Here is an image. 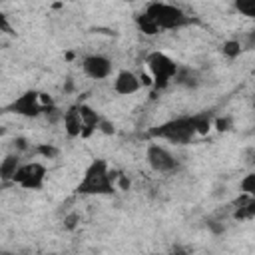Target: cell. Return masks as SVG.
Wrapping results in <instances>:
<instances>
[{
    "label": "cell",
    "instance_id": "19",
    "mask_svg": "<svg viewBox=\"0 0 255 255\" xmlns=\"http://www.w3.org/2000/svg\"><path fill=\"white\" fill-rule=\"evenodd\" d=\"M36 151H38L40 155L48 157V159H52V157H56V155L60 153V149H58V147H54V145H50V143H40V145L36 147Z\"/></svg>",
    "mask_w": 255,
    "mask_h": 255
},
{
    "label": "cell",
    "instance_id": "6",
    "mask_svg": "<svg viewBox=\"0 0 255 255\" xmlns=\"http://www.w3.org/2000/svg\"><path fill=\"white\" fill-rule=\"evenodd\" d=\"M145 159H147V165H149L153 171H157V173H171V171L177 169V159H175V155H173L167 147H163V145H159V143H151V145L147 147Z\"/></svg>",
    "mask_w": 255,
    "mask_h": 255
},
{
    "label": "cell",
    "instance_id": "23",
    "mask_svg": "<svg viewBox=\"0 0 255 255\" xmlns=\"http://www.w3.org/2000/svg\"><path fill=\"white\" fill-rule=\"evenodd\" d=\"M76 221H78V215L72 213L70 217H66V227H68V229H74V227H76Z\"/></svg>",
    "mask_w": 255,
    "mask_h": 255
},
{
    "label": "cell",
    "instance_id": "21",
    "mask_svg": "<svg viewBox=\"0 0 255 255\" xmlns=\"http://www.w3.org/2000/svg\"><path fill=\"white\" fill-rule=\"evenodd\" d=\"M243 50H255V28L247 32L245 42H243Z\"/></svg>",
    "mask_w": 255,
    "mask_h": 255
},
{
    "label": "cell",
    "instance_id": "24",
    "mask_svg": "<svg viewBox=\"0 0 255 255\" xmlns=\"http://www.w3.org/2000/svg\"><path fill=\"white\" fill-rule=\"evenodd\" d=\"M207 225L211 227V231H213V233H223V225H217V221H209Z\"/></svg>",
    "mask_w": 255,
    "mask_h": 255
},
{
    "label": "cell",
    "instance_id": "13",
    "mask_svg": "<svg viewBox=\"0 0 255 255\" xmlns=\"http://www.w3.org/2000/svg\"><path fill=\"white\" fill-rule=\"evenodd\" d=\"M20 165H22V163H20V157H18L16 153L6 155V157L2 159V163H0V177H2V181L14 179V175H16V171H18Z\"/></svg>",
    "mask_w": 255,
    "mask_h": 255
},
{
    "label": "cell",
    "instance_id": "8",
    "mask_svg": "<svg viewBox=\"0 0 255 255\" xmlns=\"http://www.w3.org/2000/svg\"><path fill=\"white\" fill-rule=\"evenodd\" d=\"M82 70L92 80H106L112 74V62H110V58H106L102 54H92V56L84 58Z\"/></svg>",
    "mask_w": 255,
    "mask_h": 255
},
{
    "label": "cell",
    "instance_id": "15",
    "mask_svg": "<svg viewBox=\"0 0 255 255\" xmlns=\"http://www.w3.org/2000/svg\"><path fill=\"white\" fill-rule=\"evenodd\" d=\"M191 122H193L197 135H205L211 129V116L209 114H195V116H191Z\"/></svg>",
    "mask_w": 255,
    "mask_h": 255
},
{
    "label": "cell",
    "instance_id": "20",
    "mask_svg": "<svg viewBox=\"0 0 255 255\" xmlns=\"http://www.w3.org/2000/svg\"><path fill=\"white\" fill-rule=\"evenodd\" d=\"M98 129H100L102 133H106V135H112V133L116 131L114 124H112L110 120H106V118H102V120H100V126H98Z\"/></svg>",
    "mask_w": 255,
    "mask_h": 255
},
{
    "label": "cell",
    "instance_id": "17",
    "mask_svg": "<svg viewBox=\"0 0 255 255\" xmlns=\"http://www.w3.org/2000/svg\"><path fill=\"white\" fill-rule=\"evenodd\" d=\"M235 10L239 14H243L245 18H253L255 20V0H235Z\"/></svg>",
    "mask_w": 255,
    "mask_h": 255
},
{
    "label": "cell",
    "instance_id": "25",
    "mask_svg": "<svg viewBox=\"0 0 255 255\" xmlns=\"http://www.w3.org/2000/svg\"><path fill=\"white\" fill-rule=\"evenodd\" d=\"M14 145H16V149H26V139L18 137V139H14Z\"/></svg>",
    "mask_w": 255,
    "mask_h": 255
},
{
    "label": "cell",
    "instance_id": "10",
    "mask_svg": "<svg viewBox=\"0 0 255 255\" xmlns=\"http://www.w3.org/2000/svg\"><path fill=\"white\" fill-rule=\"evenodd\" d=\"M62 124H64V129H66V133H68L70 137H82L84 122H82V116H80V108H78V106H70V108L64 112Z\"/></svg>",
    "mask_w": 255,
    "mask_h": 255
},
{
    "label": "cell",
    "instance_id": "14",
    "mask_svg": "<svg viewBox=\"0 0 255 255\" xmlns=\"http://www.w3.org/2000/svg\"><path fill=\"white\" fill-rule=\"evenodd\" d=\"M135 24L139 28V32H143L145 36H155L159 34V26L153 22V18L147 14V12H141L135 16Z\"/></svg>",
    "mask_w": 255,
    "mask_h": 255
},
{
    "label": "cell",
    "instance_id": "1",
    "mask_svg": "<svg viewBox=\"0 0 255 255\" xmlns=\"http://www.w3.org/2000/svg\"><path fill=\"white\" fill-rule=\"evenodd\" d=\"M114 191V173L106 159H94L86 167L82 181L76 185V193L80 195H112Z\"/></svg>",
    "mask_w": 255,
    "mask_h": 255
},
{
    "label": "cell",
    "instance_id": "2",
    "mask_svg": "<svg viewBox=\"0 0 255 255\" xmlns=\"http://www.w3.org/2000/svg\"><path fill=\"white\" fill-rule=\"evenodd\" d=\"M151 137H159V139H167L171 143H189L193 139V135H197L195 128H193V122H191V116L187 118H175V120H169L161 126H155L147 131Z\"/></svg>",
    "mask_w": 255,
    "mask_h": 255
},
{
    "label": "cell",
    "instance_id": "11",
    "mask_svg": "<svg viewBox=\"0 0 255 255\" xmlns=\"http://www.w3.org/2000/svg\"><path fill=\"white\" fill-rule=\"evenodd\" d=\"M78 108H80V116H82V122H84L82 137H88V135H92V133L98 129L102 116H100L94 108H90L88 104H78Z\"/></svg>",
    "mask_w": 255,
    "mask_h": 255
},
{
    "label": "cell",
    "instance_id": "7",
    "mask_svg": "<svg viewBox=\"0 0 255 255\" xmlns=\"http://www.w3.org/2000/svg\"><path fill=\"white\" fill-rule=\"evenodd\" d=\"M44 104H42V96L40 92L28 90L22 96H18L12 104H10V112L24 116V118H38L40 114H44Z\"/></svg>",
    "mask_w": 255,
    "mask_h": 255
},
{
    "label": "cell",
    "instance_id": "4",
    "mask_svg": "<svg viewBox=\"0 0 255 255\" xmlns=\"http://www.w3.org/2000/svg\"><path fill=\"white\" fill-rule=\"evenodd\" d=\"M145 64H147V70L151 72V78H153V86L157 90H163L169 86V82L177 76L179 72V66L175 64L173 58H169L167 54L163 52H151L147 58H145Z\"/></svg>",
    "mask_w": 255,
    "mask_h": 255
},
{
    "label": "cell",
    "instance_id": "3",
    "mask_svg": "<svg viewBox=\"0 0 255 255\" xmlns=\"http://www.w3.org/2000/svg\"><path fill=\"white\" fill-rule=\"evenodd\" d=\"M145 12L153 18V22L159 26V30H179L183 26L189 24V16L173 6V4H165V2H151Z\"/></svg>",
    "mask_w": 255,
    "mask_h": 255
},
{
    "label": "cell",
    "instance_id": "16",
    "mask_svg": "<svg viewBox=\"0 0 255 255\" xmlns=\"http://www.w3.org/2000/svg\"><path fill=\"white\" fill-rule=\"evenodd\" d=\"M221 52H223V56H225V58L235 60V58L243 52V44H241L239 40H227V42H223Z\"/></svg>",
    "mask_w": 255,
    "mask_h": 255
},
{
    "label": "cell",
    "instance_id": "26",
    "mask_svg": "<svg viewBox=\"0 0 255 255\" xmlns=\"http://www.w3.org/2000/svg\"><path fill=\"white\" fill-rule=\"evenodd\" d=\"M124 2H133V0H124Z\"/></svg>",
    "mask_w": 255,
    "mask_h": 255
},
{
    "label": "cell",
    "instance_id": "27",
    "mask_svg": "<svg viewBox=\"0 0 255 255\" xmlns=\"http://www.w3.org/2000/svg\"><path fill=\"white\" fill-rule=\"evenodd\" d=\"M253 157H255V155H253Z\"/></svg>",
    "mask_w": 255,
    "mask_h": 255
},
{
    "label": "cell",
    "instance_id": "12",
    "mask_svg": "<svg viewBox=\"0 0 255 255\" xmlns=\"http://www.w3.org/2000/svg\"><path fill=\"white\" fill-rule=\"evenodd\" d=\"M235 211H233V217L235 219H251L255 217V197H249V195H241L237 201H235Z\"/></svg>",
    "mask_w": 255,
    "mask_h": 255
},
{
    "label": "cell",
    "instance_id": "9",
    "mask_svg": "<svg viewBox=\"0 0 255 255\" xmlns=\"http://www.w3.org/2000/svg\"><path fill=\"white\" fill-rule=\"evenodd\" d=\"M139 88H141V78L135 76L131 70H122V72H118V76H116V80H114V90H116V94H120V96H131V94H135Z\"/></svg>",
    "mask_w": 255,
    "mask_h": 255
},
{
    "label": "cell",
    "instance_id": "22",
    "mask_svg": "<svg viewBox=\"0 0 255 255\" xmlns=\"http://www.w3.org/2000/svg\"><path fill=\"white\" fill-rule=\"evenodd\" d=\"M215 126H217V129H219V131H223V129H229V120H227V118H223V120L219 118V120L215 122Z\"/></svg>",
    "mask_w": 255,
    "mask_h": 255
},
{
    "label": "cell",
    "instance_id": "18",
    "mask_svg": "<svg viewBox=\"0 0 255 255\" xmlns=\"http://www.w3.org/2000/svg\"><path fill=\"white\" fill-rule=\"evenodd\" d=\"M239 187H241V191H243L245 195L255 197V173H247V175L241 179Z\"/></svg>",
    "mask_w": 255,
    "mask_h": 255
},
{
    "label": "cell",
    "instance_id": "5",
    "mask_svg": "<svg viewBox=\"0 0 255 255\" xmlns=\"http://www.w3.org/2000/svg\"><path fill=\"white\" fill-rule=\"evenodd\" d=\"M46 179V167L40 161H28L22 163L14 175V183H18L24 189H40Z\"/></svg>",
    "mask_w": 255,
    "mask_h": 255
}]
</instances>
